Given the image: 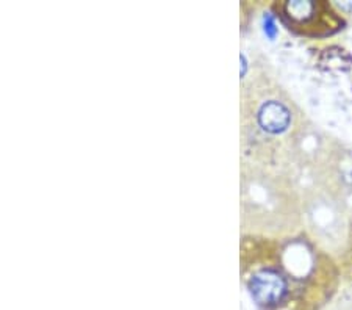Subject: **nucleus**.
Here are the masks:
<instances>
[{
  "label": "nucleus",
  "mask_w": 352,
  "mask_h": 310,
  "mask_svg": "<svg viewBox=\"0 0 352 310\" xmlns=\"http://www.w3.org/2000/svg\"><path fill=\"white\" fill-rule=\"evenodd\" d=\"M327 310H352V307L346 306V304H337V306H333V307L327 309Z\"/></svg>",
  "instance_id": "4"
},
{
  "label": "nucleus",
  "mask_w": 352,
  "mask_h": 310,
  "mask_svg": "<svg viewBox=\"0 0 352 310\" xmlns=\"http://www.w3.org/2000/svg\"><path fill=\"white\" fill-rule=\"evenodd\" d=\"M268 89L257 78L243 89L241 126L246 140H258L260 135H282L292 126V109L282 99L270 96Z\"/></svg>",
  "instance_id": "1"
},
{
  "label": "nucleus",
  "mask_w": 352,
  "mask_h": 310,
  "mask_svg": "<svg viewBox=\"0 0 352 310\" xmlns=\"http://www.w3.org/2000/svg\"><path fill=\"white\" fill-rule=\"evenodd\" d=\"M249 290L260 306H276L288 291L287 279L274 268H260L249 278Z\"/></svg>",
  "instance_id": "3"
},
{
  "label": "nucleus",
  "mask_w": 352,
  "mask_h": 310,
  "mask_svg": "<svg viewBox=\"0 0 352 310\" xmlns=\"http://www.w3.org/2000/svg\"><path fill=\"white\" fill-rule=\"evenodd\" d=\"M280 11L288 28L300 35H332L344 24L331 5L324 2H287L280 5Z\"/></svg>",
  "instance_id": "2"
}]
</instances>
